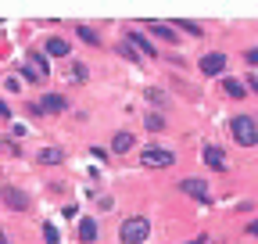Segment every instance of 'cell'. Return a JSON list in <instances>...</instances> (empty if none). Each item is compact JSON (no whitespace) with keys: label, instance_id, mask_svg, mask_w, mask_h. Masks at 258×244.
I'll return each mask as SVG.
<instances>
[{"label":"cell","instance_id":"cell-1","mask_svg":"<svg viewBox=\"0 0 258 244\" xmlns=\"http://www.w3.org/2000/svg\"><path fill=\"white\" fill-rule=\"evenodd\" d=\"M147 237H151V219H147V216L125 219L122 230H118V240H122V244H144Z\"/></svg>","mask_w":258,"mask_h":244},{"label":"cell","instance_id":"cell-2","mask_svg":"<svg viewBox=\"0 0 258 244\" xmlns=\"http://www.w3.org/2000/svg\"><path fill=\"white\" fill-rule=\"evenodd\" d=\"M230 130H233V140H237L240 147H254V144H258V126H254V118L237 115V118L230 122Z\"/></svg>","mask_w":258,"mask_h":244},{"label":"cell","instance_id":"cell-3","mask_svg":"<svg viewBox=\"0 0 258 244\" xmlns=\"http://www.w3.org/2000/svg\"><path fill=\"white\" fill-rule=\"evenodd\" d=\"M140 162L147 165V169H169L172 162H176V155L169 147H147L144 155H140Z\"/></svg>","mask_w":258,"mask_h":244},{"label":"cell","instance_id":"cell-4","mask_svg":"<svg viewBox=\"0 0 258 244\" xmlns=\"http://www.w3.org/2000/svg\"><path fill=\"white\" fill-rule=\"evenodd\" d=\"M0 198H4V205L15 208V212H25V208H29V198H25L18 187H11V183H8V187H0Z\"/></svg>","mask_w":258,"mask_h":244},{"label":"cell","instance_id":"cell-5","mask_svg":"<svg viewBox=\"0 0 258 244\" xmlns=\"http://www.w3.org/2000/svg\"><path fill=\"white\" fill-rule=\"evenodd\" d=\"M222 69H226V54L212 50V54H205V57H201V72H205V76H219Z\"/></svg>","mask_w":258,"mask_h":244},{"label":"cell","instance_id":"cell-6","mask_svg":"<svg viewBox=\"0 0 258 244\" xmlns=\"http://www.w3.org/2000/svg\"><path fill=\"white\" fill-rule=\"evenodd\" d=\"M179 187H183V194H190V198L208 201V183H205V179H198V176H194V179H183Z\"/></svg>","mask_w":258,"mask_h":244},{"label":"cell","instance_id":"cell-7","mask_svg":"<svg viewBox=\"0 0 258 244\" xmlns=\"http://www.w3.org/2000/svg\"><path fill=\"white\" fill-rule=\"evenodd\" d=\"M64 108H69V101H64L61 94H47V97L40 101V111H50V115H61Z\"/></svg>","mask_w":258,"mask_h":244},{"label":"cell","instance_id":"cell-8","mask_svg":"<svg viewBox=\"0 0 258 244\" xmlns=\"http://www.w3.org/2000/svg\"><path fill=\"white\" fill-rule=\"evenodd\" d=\"M147 29H151L154 36H161L165 43H179V40H176V29H172V25H165V22H147Z\"/></svg>","mask_w":258,"mask_h":244},{"label":"cell","instance_id":"cell-9","mask_svg":"<svg viewBox=\"0 0 258 244\" xmlns=\"http://www.w3.org/2000/svg\"><path fill=\"white\" fill-rule=\"evenodd\" d=\"M69 50H72L69 40H61V36H50V40H47V54H50V57H69Z\"/></svg>","mask_w":258,"mask_h":244},{"label":"cell","instance_id":"cell-10","mask_svg":"<svg viewBox=\"0 0 258 244\" xmlns=\"http://www.w3.org/2000/svg\"><path fill=\"white\" fill-rule=\"evenodd\" d=\"M205 165H212V169H226V158H222V147H215V144H208L205 147Z\"/></svg>","mask_w":258,"mask_h":244},{"label":"cell","instance_id":"cell-11","mask_svg":"<svg viewBox=\"0 0 258 244\" xmlns=\"http://www.w3.org/2000/svg\"><path fill=\"white\" fill-rule=\"evenodd\" d=\"M79 240H83V244H93V240H97V223H93L90 216L79 219Z\"/></svg>","mask_w":258,"mask_h":244},{"label":"cell","instance_id":"cell-12","mask_svg":"<svg viewBox=\"0 0 258 244\" xmlns=\"http://www.w3.org/2000/svg\"><path fill=\"white\" fill-rule=\"evenodd\" d=\"M111 151L115 155H125V151H133V133H115V140H111Z\"/></svg>","mask_w":258,"mask_h":244},{"label":"cell","instance_id":"cell-13","mask_svg":"<svg viewBox=\"0 0 258 244\" xmlns=\"http://www.w3.org/2000/svg\"><path fill=\"white\" fill-rule=\"evenodd\" d=\"M129 40H133V43H137V50H140V54H147V57H154V54H158V47H154L144 33H129Z\"/></svg>","mask_w":258,"mask_h":244},{"label":"cell","instance_id":"cell-14","mask_svg":"<svg viewBox=\"0 0 258 244\" xmlns=\"http://www.w3.org/2000/svg\"><path fill=\"white\" fill-rule=\"evenodd\" d=\"M222 90H226V94H230V97H247V90H244V83H237V79H222Z\"/></svg>","mask_w":258,"mask_h":244},{"label":"cell","instance_id":"cell-15","mask_svg":"<svg viewBox=\"0 0 258 244\" xmlns=\"http://www.w3.org/2000/svg\"><path fill=\"white\" fill-rule=\"evenodd\" d=\"M76 36H79V40H86L90 47H97V43H101V36H97L90 25H76Z\"/></svg>","mask_w":258,"mask_h":244},{"label":"cell","instance_id":"cell-16","mask_svg":"<svg viewBox=\"0 0 258 244\" xmlns=\"http://www.w3.org/2000/svg\"><path fill=\"white\" fill-rule=\"evenodd\" d=\"M40 162H43V165H57V162H61V151H57V147H43V151H40Z\"/></svg>","mask_w":258,"mask_h":244},{"label":"cell","instance_id":"cell-17","mask_svg":"<svg viewBox=\"0 0 258 244\" xmlns=\"http://www.w3.org/2000/svg\"><path fill=\"white\" fill-rule=\"evenodd\" d=\"M29 65H32V69H36L40 76H43V72H50V61H47L43 54H29Z\"/></svg>","mask_w":258,"mask_h":244},{"label":"cell","instance_id":"cell-18","mask_svg":"<svg viewBox=\"0 0 258 244\" xmlns=\"http://www.w3.org/2000/svg\"><path fill=\"white\" fill-rule=\"evenodd\" d=\"M147 130H151V133H158V130H165V118L151 111V115H147Z\"/></svg>","mask_w":258,"mask_h":244},{"label":"cell","instance_id":"cell-19","mask_svg":"<svg viewBox=\"0 0 258 244\" xmlns=\"http://www.w3.org/2000/svg\"><path fill=\"white\" fill-rule=\"evenodd\" d=\"M176 25L183 29V33H190V36H201V33H205V29H201L198 22H176Z\"/></svg>","mask_w":258,"mask_h":244},{"label":"cell","instance_id":"cell-20","mask_svg":"<svg viewBox=\"0 0 258 244\" xmlns=\"http://www.w3.org/2000/svg\"><path fill=\"white\" fill-rule=\"evenodd\" d=\"M43 244H61V237H57V230H54L50 223L43 226Z\"/></svg>","mask_w":258,"mask_h":244},{"label":"cell","instance_id":"cell-21","mask_svg":"<svg viewBox=\"0 0 258 244\" xmlns=\"http://www.w3.org/2000/svg\"><path fill=\"white\" fill-rule=\"evenodd\" d=\"M22 76H25L29 83H40V79H43V76H40L36 69H32V65H22Z\"/></svg>","mask_w":258,"mask_h":244},{"label":"cell","instance_id":"cell-22","mask_svg":"<svg viewBox=\"0 0 258 244\" xmlns=\"http://www.w3.org/2000/svg\"><path fill=\"white\" fill-rule=\"evenodd\" d=\"M118 54H122V57H129V61H133V65H137V61H140V57H137V50H133V47H129V43H122V47H118Z\"/></svg>","mask_w":258,"mask_h":244},{"label":"cell","instance_id":"cell-23","mask_svg":"<svg viewBox=\"0 0 258 244\" xmlns=\"http://www.w3.org/2000/svg\"><path fill=\"white\" fill-rule=\"evenodd\" d=\"M244 61H247V65H258V47H247V54H244Z\"/></svg>","mask_w":258,"mask_h":244},{"label":"cell","instance_id":"cell-24","mask_svg":"<svg viewBox=\"0 0 258 244\" xmlns=\"http://www.w3.org/2000/svg\"><path fill=\"white\" fill-rule=\"evenodd\" d=\"M72 79H79V83H83V79H86V65H76V69H72Z\"/></svg>","mask_w":258,"mask_h":244},{"label":"cell","instance_id":"cell-25","mask_svg":"<svg viewBox=\"0 0 258 244\" xmlns=\"http://www.w3.org/2000/svg\"><path fill=\"white\" fill-rule=\"evenodd\" d=\"M147 97H151L154 104H161V101H165V94H161V90H147Z\"/></svg>","mask_w":258,"mask_h":244},{"label":"cell","instance_id":"cell-26","mask_svg":"<svg viewBox=\"0 0 258 244\" xmlns=\"http://www.w3.org/2000/svg\"><path fill=\"white\" fill-rule=\"evenodd\" d=\"M247 233H251V237H258V219H251V223H247Z\"/></svg>","mask_w":258,"mask_h":244},{"label":"cell","instance_id":"cell-27","mask_svg":"<svg viewBox=\"0 0 258 244\" xmlns=\"http://www.w3.org/2000/svg\"><path fill=\"white\" fill-rule=\"evenodd\" d=\"M8 115H11V108H8L4 101H0V118H8Z\"/></svg>","mask_w":258,"mask_h":244},{"label":"cell","instance_id":"cell-28","mask_svg":"<svg viewBox=\"0 0 258 244\" xmlns=\"http://www.w3.org/2000/svg\"><path fill=\"white\" fill-rule=\"evenodd\" d=\"M0 244H11V240H8V233H4V230H0Z\"/></svg>","mask_w":258,"mask_h":244},{"label":"cell","instance_id":"cell-29","mask_svg":"<svg viewBox=\"0 0 258 244\" xmlns=\"http://www.w3.org/2000/svg\"><path fill=\"white\" fill-rule=\"evenodd\" d=\"M205 240H208V237H198V240H190V244H205Z\"/></svg>","mask_w":258,"mask_h":244}]
</instances>
